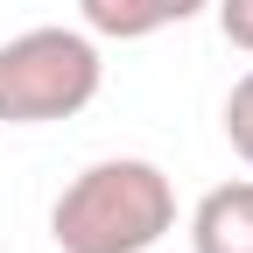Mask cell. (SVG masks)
Returning <instances> with one entry per match:
<instances>
[{
	"label": "cell",
	"mask_w": 253,
	"mask_h": 253,
	"mask_svg": "<svg viewBox=\"0 0 253 253\" xmlns=\"http://www.w3.org/2000/svg\"><path fill=\"white\" fill-rule=\"evenodd\" d=\"M169 232H176V183L148 155L91 162L49 211V239L63 253H148Z\"/></svg>",
	"instance_id": "cell-1"
},
{
	"label": "cell",
	"mask_w": 253,
	"mask_h": 253,
	"mask_svg": "<svg viewBox=\"0 0 253 253\" xmlns=\"http://www.w3.org/2000/svg\"><path fill=\"white\" fill-rule=\"evenodd\" d=\"M106 63L84 28H21L0 42V120L7 126H42L71 120L99 99Z\"/></svg>",
	"instance_id": "cell-2"
},
{
	"label": "cell",
	"mask_w": 253,
	"mask_h": 253,
	"mask_svg": "<svg viewBox=\"0 0 253 253\" xmlns=\"http://www.w3.org/2000/svg\"><path fill=\"white\" fill-rule=\"evenodd\" d=\"M190 253H253V183H218L190 211Z\"/></svg>",
	"instance_id": "cell-3"
},
{
	"label": "cell",
	"mask_w": 253,
	"mask_h": 253,
	"mask_svg": "<svg viewBox=\"0 0 253 253\" xmlns=\"http://www.w3.org/2000/svg\"><path fill=\"white\" fill-rule=\"evenodd\" d=\"M78 14H84L91 36H106V42H141V36L162 28L148 0H78Z\"/></svg>",
	"instance_id": "cell-4"
},
{
	"label": "cell",
	"mask_w": 253,
	"mask_h": 253,
	"mask_svg": "<svg viewBox=\"0 0 253 253\" xmlns=\"http://www.w3.org/2000/svg\"><path fill=\"white\" fill-rule=\"evenodd\" d=\"M225 141H232V155L253 169V71L225 91Z\"/></svg>",
	"instance_id": "cell-5"
},
{
	"label": "cell",
	"mask_w": 253,
	"mask_h": 253,
	"mask_svg": "<svg viewBox=\"0 0 253 253\" xmlns=\"http://www.w3.org/2000/svg\"><path fill=\"white\" fill-rule=\"evenodd\" d=\"M218 36L253 56V0H218Z\"/></svg>",
	"instance_id": "cell-6"
},
{
	"label": "cell",
	"mask_w": 253,
	"mask_h": 253,
	"mask_svg": "<svg viewBox=\"0 0 253 253\" xmlns=\"http://www.w3.org/2000/svg\"><path fill=\"white\" fill-rule=\"evenodd\" d=\"M148 7H155V21H162V28H176V21H190V14H204L211 0H148Z\"/></svg>",
	"instance_id": "cell-7"
}]
</instances>
